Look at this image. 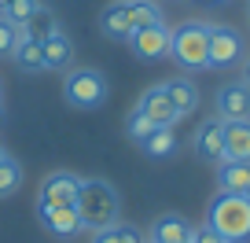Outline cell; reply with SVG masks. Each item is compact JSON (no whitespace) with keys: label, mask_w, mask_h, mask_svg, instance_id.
Instances as JSON below:
<instances>
[{"label":"cell","mask_w":250,"mask_h":243,"mask_svg":"<svg viewBox=\"0 0 250 243\" xmlns=\"http://www.w3.org/2000/svg\"><path fill=\"white\" fill-rule=\"evenodd\" d=\"M78 214H81V228H92V232H100V228H107V225H114V221H122V218H118V214H122V199H118V192L110 188L107 180H100V177L81 180Z\"/></svg>","instance_id":"cell-1"},{"label":"cell","mask_w":250,"mask_h":243,"mask_svg":"<svg viewBox=\"0 0 250 243\" xmlns=\"http://www.w3.org/2000/svg\"><path fill=\"white\" fill-rule=\"evenodd\" d=\"M206 225L217 236H225L228 243H247L250 240V199L235 196V192H221L210 203Z\"/></svg>","instance_id":"cell-2"},{"label":"cell","mask_w":250,"mask_h":243,"mask_svg":"<svg viewBox=\"0 0 250 243\" xmlns=\"http://www.w3.org/2000/svg\"><path fill=\"white\" fill-rule=\"evenodd\" d=\"M206 22H180L177 30H169V55L184 70H206Z\"/></svg>","instance_id":"cell-3"},{"label":"cell","mask_w":250,"mask_h":243,"mask_svg":"<svg viewBox=\"0 0 250 243\" xmlns=\"http://www.w3.org/2000/svg\"><path fill=\"white\" fill-rule=\"evenodd\" d=\"M62 100L70 103L74 110L103 107V100H107V78L100 70H88V66L66 70V78H62Z\"/></svg>","instance_id":"cell-4"},{"label":"cell","mask_w":250,"mask_h":243,"mask_svg":"<svg viewBox=\"0 0 250 243\" xmlns=\"http://www.w3.org/2000/svg\"><path fill=\"white\" fill-rule=\"evenodd\" d=\"M81 196V177L70 170H55L41 180L37 192V210H52V206H78Z\"/></svg>","instance_id":"cell-5"},{"label":"cell","mask_w":250,"mask_h":243,"mask_svg":"<svg viewBox=\"0 0 250 243\" xmlns=\"http://www.w3.org/2000/svg\"><path fill=\"white\" fill-rule=\"evenodd\" d=\"M243 59V41L232 26H210V37H206V66L213 70H225L235 66Z\"/></svg>","instance_id":"cell-6"},{"label":"cell","mask_w":250,"mask_h":243,"mask_svg":"<svg viewBox=\"0 0 250 243\" xmlns=\"http://www.w3.org/2000/svg\"><path fill=\"white\" fill-rule=\"evenodd\" d=\"M129 48H133V55L144 59V63L166 59V55H169V30H166V22L133 30V33H129Z\"/></svg>","instance_id":"cell-7"},{"label":"cell","mask_w":250,"mask_h":243,"mask_svg":"<svg viewBox=\"0 0 250 243\" xmlns=\"http://www.w3.org/2000/svg\"><path fill=\"white\" fill-rule=\"evenodd\" d=\"M136 110H140L144 118H151L158 129H166V126H173V122H180V114L173 110V103H169V96H166L162 85H151L147 92L136 100Z\"/></svg>","instance_id":"cell-8"},{"label":"cell","mask_w":250,"mask_h":243,"mask_svg":"<svg viewBox=\"0 0 250 243\" xmlns=\"http://www.w3.org/2000/svg\"><path fill=\"white\" fill-rule=\"evenodd\" d=\"M250 118V88L243 81H232L217 92V122H239Z\"/></svg>","instance_id":"cell-9"},{"label":"cell","mask_w":250,"mask_h":243,"mask_svg":"<svg viewBox=\"0 0 250 243\" xmlns=\"http://www.w3.org/2000/svg\"><path fill=\"white\" fill-rule=\"evenodd\" d=\"M191 148H195V155L203 158V162H225V133H221L217 118H213V122H203V126L195 129Z\"/></svg>","instance_id":"cell-10"},{"label":"cell","mask_w":250,"mask_h":243,"mask_svg":"<svg viewBox=\"0 0 250 243\" xmlns=\"http://www.w3.org/2000/svg\"><path fill=\"white\" fill-rule=\"evenodd\" d=\"M37 218H41V225H44L52 236H59V240H70V236L81 232L78 206H52V210H37Z\"/></svg>","instance_id":"cell-11"},{"label":"cell","mask_w":250,"mask_h":243,"mask_svg":"<svg viewBox=\"0 0 250 243\" xmlns=\"http://www.w3.org/2000/svg\"><path fill=\"white\" fill-rule=\"evenodd\" d=\"M221 133H225V158L250 162V118H239V122H221Z\"/></svg>","instance_id":"cell-12"},{"label":"cell","mask_w":250,"mask_h":243,"mask_svg":"<svg viewBox=\"0 0 250 243\" xmlns=\"http://www.w3.org/2000/svg\"><path fill=\"white\" fill-rule=\"evenodd\" d=\"M147 243H191V225L180 214H162L151 225V240Z\"/></svg>","instance_id":"cell-13"},{"label":"cell","mask_w":250,"mask_h":243,"mask_svg":"<svg viewBox=\"0 0 250 243\" xmlns=\"http://www.w3.org/2000/svg\"><path fill=\"white\" fill-rule=\"evenodd\" d=\"M41 52H44V70H70L74 63V44L62 30H55L48 41H41Z\"/></svg>","instance_id":"cell-14"},{"label":"cell","mask_w":250,"mask_h":243,"mask_svg":"<svg viewBox=\"0 0 250 243\" xmlns=\"http://www.w3.org/2000/svg\"><path fill=\"white\" fill-rule=\"evenodd\" d=\"M162 88H166V96H169L173 110H177L180 118H188L191 110L199 107V88H195L191 78H173V81H166Z\"/></svg>","instance_id":"cell-15"},{"label":"cell","mask_w":250,"mask_h":243,"mask_svg":"<svg viewBox=\"0 0 250 243\" xmlns=\"http://www.w3.org/2000/svg\"><path fill=\"white\" fill-rule=\"evenodd\" d=\"M250 184V162H239V158H225L217 162V188L221 192H235L243 196Z\"/></svg>","instance_id":"cell-16"},{"label":"cell","mask_w":250,"mask_h":243,"mask_svg":"<svg viewBox=\"0 0 250 243\" xmlns=\"http://www.w3.org/2000/svg\"><path fill=\"white\" fill-rule=\"evenodd\" d=\"M100 30L107 33V37H114V41H129L133 26H129L125 0H118V4H107V8H103V15H100Z\"/></svg>","instance_id":"cell-17"},{"label":"cell","mask_w":250,"mask_h":243,"mask_svg":"<svg viewBox=\"0 0 250 243\" xmlns=\"http://www.w3.org/2000/svg\"><path fill=\"white\" fill-rule=\"evenodd\" d=\"M55 30H62L59 19H55L48 8H41V11H33V15L19 26V37H22V41H48Z\"/></svg>","instance_id":"cell-18"},{"label":"cell","mask_w":250,"mask_h":243,"mask_svg":"<svg viewBox=\"0 0 250 243\" xmlns=\"http://www.w3.org/2000/svg\"><path fill=\"white\" fill-rule=\"evenodd\" d=\"M125 11H129V26H133V30L162 22V8H158L155 0H125Z\"/></svg>","instance_id":"cell-19"},{"label":"cell","mask_w":250,"mask_h":243,"mask_svg":"<svg viewBox=\"0 0 250 243\" xmlns=\"http://www.w3.org/2000/svg\"><path fill=\"white\" fill-rule=\"evenodd\" d=\"M11 59H15L19 70H26V74H41V70H44V52H41V41H22V37H19Z\"/></svg>","instance_id":"cell-20"},{"label":"cell","mask_w":250,"mask_h":243,"mask_svg":"<svg viewBox=\"0 0 250 243\" xmlns=\"http://www.w3.org/2000/svg\"><path fill=\"white\" fill-rule=\"evenodd\" d=\"M140 148L147 151L151 158H169L173 151H177V133H173V126L155 129V133H151L147 140H140Z\"/></svg>","instance_id":"cell-21"},{"label":"cell","mask_w":250,"mask_h":243,"mask_svg":"<svg viewBox=\"0 0 250 243\" xmlns=\"http://www.w3.org/2000/svg\"><path fill=\"white\" fill-rule=\"evenodd\" d=\"M92 243H144L140 228L136 225H125V221H114V225L100 228V232H92Z\"/></svg>","instance_id":"cell-22"},{"label":"cell","mask_w":250,"mask_h":243,"mask_svg":"<svg viewBox=\"0 0 250 243\" xmlns=\"http://www.w3.org/2000/svg\"><path fill=\"white\" fill-rule=\"evenodd\" d=\"M19 184H22V166H19L11 155H4V158H0V199L15 196Z\"/></svg>","instance_id":"cell-23"},{"label":"cell","mask_w":250,"mask_h":243,"mask_svg":"<svg viewBox=\"0 0 250 243\" xmlns=\"http://www.w3.org/2000/svg\"><path fill=\"white\" fill-rule=\"evenodd\" d=\"M41 8H44L41 0H11L8 11H4V19H8V22H15V26H22L26 19H30L33 11H41Z\"/></svg>","instance_id":"cell-24"},{"label":"cell","mask_w":250,"mask_h":243,"mask_svg":"<svg viewBox=\"0 0 250 243\" xmlns=\"http://www.w3.org/2000/svg\"><path fill=\"white\" fill-rule=\"evenodd\" d=\"M125 129H129V136H133V140L140 144V140H147V136L155 133L158 126L151 122V118H144L140 110H133V114H129V122H125Z\"/></svg>","instance_id":"cell-25"},{"label":"cell","mask_w":250,"mask_h":243,"mask_svg":"<svg viewBox=\"0 0 250 243\" xmlns=\"http://www.w3.org/2000/svg\"><path fill=\"white\" fill-rule=\"evenodd\" d=\"M15 44H19V26L0 15V59H11Z\"/></svg>","instance_id":"cell-26"},{"label":"cell","mask_w":250,"mask_h":243,"mask_svg":"<svg viewBox=\"0 0 250 243\" xmlns=\"http://www.w3.org/2000/svg\"><path fill=\"white\" fill-rule=\"evenodd\" d=\"M191 243H228V240L217 236L210 225H199V228H191Z\"/></svg>","instance_id":"cell-27"},{"label":"cell","mask_w":250,"mask_h":243,"mask_svg":"<svg viewBox=\"0 0 250 243\" xmlns=\"http://www.w3.org/2000/svg\"><path fill=\"white\" fill-rule=\"evenodd\" d=\"M243 85L250 88V55H243Z\"/></svg>","instance_id":"cell-28"},{"label":"cell","mask_w":250,"mask_h":243,"mask_svg":"<svg viewBox=\"0 0 250 243\" xmlns=\"http://www.w3.org/2000/svg\"><path fill=\"white\" fill-rule=\"evenodd\" d=\"M8 4H11V0H0V15H4V11H8Z\"/></svg>","instance_id":"cell-29"},{"label":"cell","mask_w":250,"mask_h":243,"mask_svg":"<svg viewBox=\"0 0 250 243\" xmlns=\"http://www.w3.org/2000/svg\"><path fill=\"white\" fill-rule=\"evenodd\" d=\"M195 4H217V0H195Z\"/></svg>","instance_id":"cell-30"},{"label":"cell","mask_w":250,"mask_h":243,"mask_svg":"<svg viewBox=\"0 0 250 243\" xmlns=\"http://www.w3.org/2000/svg\"><path fill=\"white\" fill-rule=\"evenodd\" d=\"M4 155H8V151H4V144H0V158H4Z\"/></svg>","instance_id":"cell-31"},{"label":"cell","mask_w":250,"mask_h":243,"mask_svg":"<svg viewBox=\"0 0 250 243\" xmlns=\"http://www.w3.org/2000/svg\"><path fill=\"white\" fill-rule=\"evenodd\" d=\"M243 196H247V199H250V184H247V192H243Z\"/></svg>","instance_id":"cell-32"},{"label":"cell","mask_w":250,"mask_h":243,"mask_svg":"<svg viewBox=\"0 0 250 243\" xmlns=\"http://www.w3.org/2000/svg\"><path fill=\"white\" fill-rule=\"evenodd\" d=\"M0 96H4V81H0Z\"/></svg>","instance_id":"cell-33"},{"label":"cell","mask_w":250,"mask_h":243,"mask_svg":"<svg viewBox=\"0 0 250 243\" xmlns=\"http://www.w3.org/2000/svg\"><path fill=\"white\" fill-rule=\"evenodd\" d=\"M0 118H4V107H0Z\"/></svg>","instance_id":"cell-34"}]
</instances>
